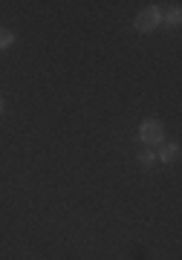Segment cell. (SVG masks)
<instances>
[{
  "label": "cell",
  "mask_w": 182,
  "mask_h": 260,
  "mask_svg": "<svg viewBox=\"0 0 182 260\" xmlns=\"http://www.w3.org/2000/svg\"><path fill=\"white\" fill-rule=\"evenodd\" d=\"M139 162H142V165H154V162H156V153H150V150H147V153H142V156H139Z\"/></svg>",
  "instance_id": "6"
},
{
  "label": "cell",
  "mask_w": 182,
  "mask_h": 260,
  "mask_svg": "<svg viewBox=\"0 0 182 260\" xmlns=\"http://www.w3.org/2000/svg\"><path fill=\"white\" fill-rule=\"evenodd\" d=\"M159 23H162V9H159V6H147L145 12H139V18H136L139 32H150V29H156Z\"/></svg>",
  "instance_id": "2"
},
{
  "label": "cell",
  "mask_w": 182,
  "mask_h": 260,
  "mask_svg": "<svg viewBox=\"0 0 182 260\" xmlns=\"http://www.w3.org/2000/svg\"><path fill=\"white\" fill-rule=\"evenodd\" d=\"M139 139L145 142V145H159V142L165 139V130H162V124H159L156 119L142 121V127H139Z\"/></svg>",
  "instance_id": "1"
},
{
  "label": "cell",
  "mask_w": 182,
  "mask_h": 260,
  "mask_svg": "<svg viewBox=\"0 0 182 260\" xmlns=\"http://www.w3.org/2000/svg\"><path fill=\"white\" fill-rule=\"evenodd\" d=\"M179 156V148H176V142H168L159 153H156V159H162V162H173V159Z\"/></svg>",
  "instance_id": "3"
},
{
  "label": "cell",
  "mask_w": 182,
  "mask_h": 260,
  "mask_svg": "<svg viewBox=\"0 0 182 260\" xmlns=\"http://www.w3.org/2000/svg\"><path fill=\"white\" fill-rule=\"evenodd\" d=\"M0 113H3V102H0Z\"/></svg>",
  "instance_id": "7"
},
{
  "label": "cell",
  "mask_w": 182,
  "mask_h": 260,
  "mask_svg": "<svg viewBox=\"0 0 182 260\" xmlns=\"http://www.w3.org/2000/svg\"><path fill=\"white\" fill-rule=\"evenodd\" d=\"M12 44H15V35H12L9 29H3V26H0V49L12 47Z\"/></svg>",
  "instance_id": "4"
},
{
  "label": "cell",
  "mask_w": 182,
  "mask_h": 260,
  "mask_svg": "<svg viewBox=\"0 0 182 260\" xmlns=\"http://www.w3.org/2000/svg\"><path fill=\"white\" fill-rule=\"evenodd\" d=\"M179 18H182V15H179V6L173 3L171 12H168V23H173V26H176V23H179Z\"/></svg>",
  "instance_id": "5"
}]
</instances>
